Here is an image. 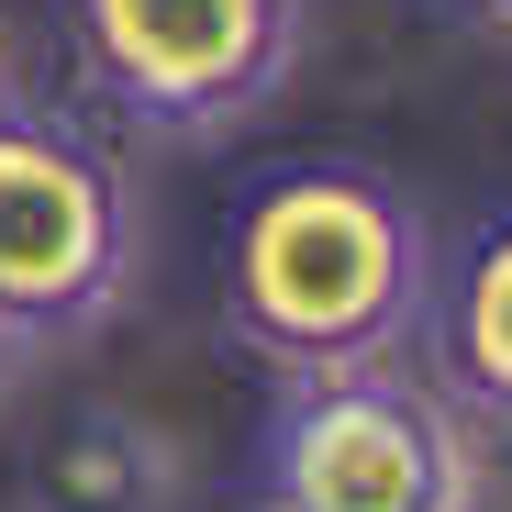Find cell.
I'll return each mask as SVG.
<instances>
[{"mask_svg":"<svg viewBox=\"0 0 512 512\" xmlns=\"http://www.w3.org/2000/svg\"><path fill=\"white\" fill-rule=\"evenodd\" d=\"M268 512H468V412L401 368L290 379L268 412Z\"/></svg>","mask_w":512,"mask_h":512,"instance_id":"cell-2","label":"cell"},{"mask_svg":"<svg viewBox=\"0 0 512 512\" xmlns=\"http://www.w3.org/2000/svg\"><path fill=\"white\" fill-rule=\"evenodd\" d=\"M256 512H268V501H256Z\"/></svg>","mask_w":512,"mask_h":512,"instance_id":"cell-11","label":"cell"},{"mask_svg":"<svg viewBox=\"0 0 512 512\" xmlns=\"http://www.w3.org/2000/svg\"><path fill=\"white\" fill-rule=\"evenodd\" d=\"M468 512H512V423H468Z\"/></svg>","mask_w":512,"mask_h":512,"instance_id":"cell-7","label":"cell"},{"mask_svg":"<svg viewBox=\"0 0 512 512\" xmlns=\"http://www.w3.org/2000/svg\"><path fill=\"white\" fill-rule=\"evenodd\" d=\"M479 12H490V23H501V34H512V0H479Z\"/></svg>","mask_w":512,"mask_h":512,"instance_id":"cell-9","label":"cell"},{"mask_svg":"<svg viewBox=\"0 0 512 512\" xmlns=\"http://www.w3.org/2000/svg\"><path fill=\"white\" fill-rule=\"evenodd\" d=\"M134 279V190L101 134L0 101V312L34 346L90 334Z\"/></svg>","mask_w":512,"mask_h":512,"instance_id":"cell-3","label":"cell"},{"mask_svg":"<svg viewBox=\"0 0 512 512\" xmlns=\"http://www.w3.org/2000/svg\"><path fill=\"white\" fill-rule=\"evenodd\" d=\"M34 357H45V346H34V334H23L12 312H0V401H12V390L34 379Z\"/></svg>","mask_w":512,"mask_h":512,"instance_id":"cell-8","label":"cell"},{"mask_svg":"<svg viewBox=\"0 0 512 512\" xmlns=\"http://www.w3.org/2000/svg\"><path fill=\"white\" fill-rule=\"evenodd\" d=\"M34 512H167L179 501V446L123 401H78L23 468Z\"/></svg>","mask_w":512,"mask_h":512,"instance_id":"cell-5","label":"cell"},{"mask_svg":"<svg viewBox=\"0 0 512 512\" xmlns=\"http://www.w3.org/2000/svg\"><path fill=\"white\" fill-rule=\"evenodd\" d=\"M0 101H12V67H0Z\"/></svg>","mask_w":512,"mask_h":512,"instance_id":"cell-10","label":"cell"},{"mask_svg":"<svg viewBox=\"0 0 512 512\" xmlns=\"http://www.w3.org/2000/svg\"><path fill=\"white\" fill-rule=\"evenodd\" d=\"M435 312V223L357 156L268 167L223 234V323L279 379L390 368Z\"/></svg>","mask_w":512,"mask_h":512,"instance_id":"cell-1","label":"cell"},{"mask_svg":"<svg viewBox=\"0 0 512 512\" xmlns=\"http://www.w3.org/2000/svg\"><path fill=\"white\" fill-rule=\"evenodd\" d=\"M90 90L145 134H223L290 78L301 0H67Z\"/></svg>","mask_w":512,"mask_h":512,"instance_id":"cell-4","label":"cell"},{"mask_svg":"<svg viewBox=\"0 0 512 512\" xmlns=\"http://www.w3.org/2000/svg\"><path fill=\"white\" fill-rule=\"evenodd\" d=\"M435 390L468 423H512V212L435 279Z\"/></svg>","mask_w":512,"mask_h":512,"instance_id":"cell-6","label":"cell"}]
</instances>
